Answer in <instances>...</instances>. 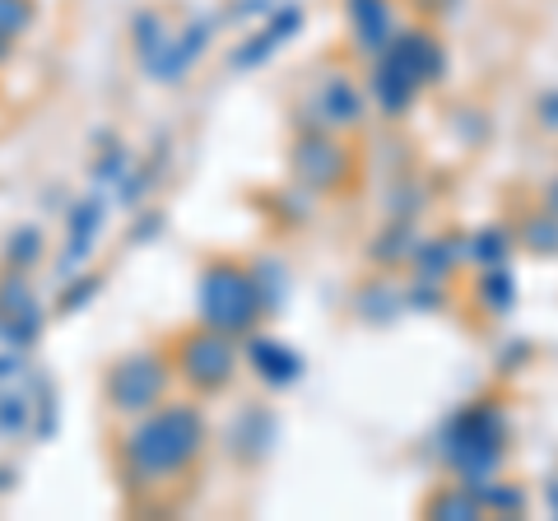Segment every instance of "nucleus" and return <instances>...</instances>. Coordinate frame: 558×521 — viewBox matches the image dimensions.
I'll return each instance as SVG.
<instances>
[{"instance_id": "obj_8", "label": "nucleus", "mask_w": 558, "mask_h": 521, "mask_svg": "<svg viewBox=\"0 0 558 521\" xmlns=\"http://www.w3.org/2000/svg\"><path fill=\"white\" fill-rule=\"evenodd\" d=\"M363 117H368V98H363L354 80L330 75L326 84H317V94H312V126L344 135V131L363 126Z\"/></svg>"}, {"instance_id": "obj_2", "label": "nucleus", "mask_w": 558, "mask_h": 521, "mask_svg": "<svg viewBox=\"0 0 558 521\" xmlns=\"http://www.w3.org/2000/svg\"><path fill=\"white\" fill-rule=\"evenodd\" d=\"M447 80V47L433 28H396L391 43L373 57V102L387 117H405L418 94Z\"/></svg>"}, {"instance_id": "obj_11", "label": "nucleus", "mask_w": 558, "mask_h": 521, "mask_svg": "<svg viewBox=\"0 0 558 521\" xmlns=\"http://www.w3.org/2000/svg\"><path fill=\"white\" fill-rule=\"evenodd\" d=\"M299 28H303V10H299V5H284V10H279L266 28L256 33V38H252L247 47H238V57H233V61H238V65H256V61H266L270 51H275V47H284Z\"/></svg>"}, {"instance_id": "obj_12", "label": "nucleus", "mask_w": 558, "mask_h": 521, "mask_svg": "<svg viewBox=\"0 0 558 521\" xmlns=\"http://www.w3.org/2000/svg\"><path fill=\"white\" fill-rule=\"evenodd\" d=\"M424 517H438V521H470V517H484L480 508V494L465 489V484H442L438 494L424 498Z\"/></svg>"}, {"instance_id": "obj_6", "label": "nucleus", "mask_w": 558, "mask_h": 521, "mask_svg": "<svg viewBox=\"0 0 558 521\" xmlns=\"http://www.w3.org/2000/svg\"><path fill=\"white\" fill-rule=\"evenodd\" d=\"M289 168H293V182L307 186L312 196H340V191H349L359 178L354 145H349L340 131H322V126H312L293 141Z\"/></svg>"}, {"instance_id": "obj_17", "label": "nucleus", "mask_w": 558, "mask_h": 521, "mask_svg": "<svg viewBox=\"0 0 558 521\" xmlns=\"http://www.w3.org/2000/svg\"><path fill=\"white\" fill-rule=\"evenodd\" d=\"M405 5L418 14V20H428V24H438V20H451L465 0H405Z\"/></svg>"}, {"instance_id": "obj_10", "label": "nucleus", "mask_w": 558, "mask_h": 521, "mask_svg": "<svg viewBox=\"0 0 558 521\" xmlns=\"http://www.w3.org/2000/svg\"><path fill=\"white\" fill-rule=\"evenodd\" d=\"M247 340H252V336H247ZM247 359H252L256 377H260V381H270V387H293V381L303 377V359L293 354L289 344H279V340L256 336V340H252V350H247Z\"/></svg>"}, {"instance_id": "obj_5", "label": "nucleus", "mask_w": 558, "mask_h": 521, "mask_svg": "<svg viewBox=\"0 0 558 521\" xmlns=\"http://www.w3.org/2000/svg\"><path fill=\"white\" fill-rule=\"evenodd\" d=\"M168 368H172V377H178L186 391H196V396H219V391L233 387V377H238V368H242L238 340L201 322L196 331H186L182 340H172Z\"/></svg>"}, {"instance_id": "obj_3", "label": "nucleus", "mask_w": 558, "mask_h": 521, "mask_svg": "<svg viewBox=\"0 0 558 521\" xmlns=\"http://www.w3.org/2000/svg\"><path fill=\"white\" fill-rule=\"evenodd\" d=\"M442 461L465 489H480L498 475L502 457H508V414L494 401H470L447 420L442 428Z\"/></svg>"}, {"instance_id": "obj_15", "label": "nucleus", "mask_w": 558, "mask_h": 521, "mask_svg": "<svg viewBox=\"0 0 558 521\" xmlns=\"http://www.w3.org/2000/svg\"><path fill=\"white\" fill-rule=\"evenodd\" d=\"M512 252V233L508 229H480L475 238H465V260H475V266H502Z\"/></svg>"}, {"instance_id": "obj_13", "label": "nucleus", "mask_w": 558, "mask_h": 521, "mask_svg": "<svg viewBox=\"0 0 558 521\" xmlns=\"http://www.w3.org/2000/svg\"><path fill=\"white\" fill-rule=\"evenodd\" d=\"M410 256H414V266H418V275H424V280H447V275L465 260V242L433 238V242H418Z\"/></svg>"}, {"instance_id": "obj_19", "label": "nucleus", "mask_w": 558, "mask_h": 521, "mask_svg": "<svg viewBox=\"0 0 558 521\" xmlns=\"http://www.w3.org/2000/svg\"><path fill=\"white\" fill-rule=\"evenodd\" d=\"M549 210L558 215V178H554V186H549Z\"/></svg>"}, {"instance_id": "obj_1", "label": "nucleus", "mask_w": 558, "mask_h": 521, "mask_svg": "<svg viewBox=\"0 0 558 521\" xmlns=\"http://www.w3.org/2000/svg\"><path fill=\"white\" fill-rule=\"evenodd\" d=\"M209 424L201 405L191 401H159L154 410L135 414V424L121 433V475L131 489H168L182 475H191L205 457Z\"/></svg>"}, {"instance_id": "obj_9", "label": "nucleus", "mask_w": 558, "mask_h": 521, "mask_svg": "<svg viewBox=\"0 0 558 521\" xmlns=\"http://www.w3.org/2000/svg\"><path fill=\"white\" fill-rule=\"evenodd\" d=\"M344 24H349V43L363 57H377L391 43L396 24V0H344Z\"/></svg>"}, {"instance_id": "obj_14", "label": "nucleus", "mask_w": 558, "mask_h": 521, "mask_svg": "<svg viewBox=\"0 0 558 521\" xmlns=\"http://www.w3.org/2000/svg\"><path fill=\"white\" fill-rule=\"evenodd\" d=\"M475 303H480V312H488V317H502V312H512V303H517V280H512V270L484 266L480 284H475Z\"/></svg>"}, {"instance_id": "obj_7", "label": "nucleus", "mask_w": 558, "mask_h": 521, "mask_svg": "<svg viewBox=\"0 0 558 521\" xmlns=\"http://www.w3.org/2000/svg\"><path fill=\"white\" fill-rule=\"evenodd\" d=\"M168 387H172V368H168V354L159 350H131L121 354L112 368H108V381H102V396L117 414H145L159 401H168Z\"/></svg>"}, {"instance_id": "obj_16", "label": "nucleus", "mask_w": 558, "mask_h": 521, "mask_svg": "<svg viewBox=\"0 0 558 521\" xmlns=\"http://www.w3.org/2000/svg\"><path fill=\"white\" fill-rule=\"evenodd\" d=\"M521 247H531L539 256H558V215L545 210V215H531L526 223H521V233H517Z\"/></svg>"}, {"instance_id": "obj_20", "label": "nucleus", "mask_w": 558, "mask_h": 521, "mask_svg": "<svg viewBox=\"0 0 558 521\" xmlns=\"http://www.w3.org/2000/svg\"><path fill=\"white\" fill-rule=\"evenodd\" d=\"M549 502H554V512H558V484H549Z\"/></svg>"}, {"instance_id": "obj_18", "label": "nucleus", "mask_w": 558, "mask_h": 521, "mask_svg": "<svg viewBox=\"0 0 558 521\" xmlns=\"http://www.w3.org/2000/svg\"><path fill=\"white\" fill-rule=\"evenodd\" d=\"M535 117H539V126L558 131V89H554V94H545V98L535 102Z\"/></svg>"}, {"instance_id": "obj_4", "label": "nucleus", "mask_w": 558, "mask_h": 521, "mask_svg": "<svg viewBox=\"0 0 558 521\" xmlns=\"http://www.w3.org/2000/svg\"><path fill=\"white\" fill-rule=\"evenodd\" d=\"M196 307H201L205 326H215V331L233 336V340H247L260 331V322H266L270 293L247 266H238V260H209L201 270V284H196Z\"/></svg>"}]
</instances>
